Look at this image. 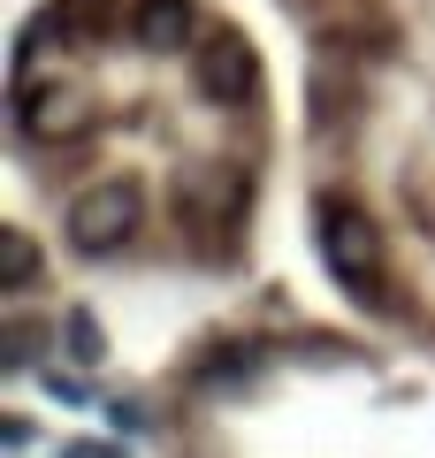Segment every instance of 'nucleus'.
Listing matches in <instances>:
<instances>
[{
    "label": "nucleus",
    "instance_id": "1",
    "mask_svg": "<svg viewBox=\"0 0 435 458\" xmlns=\"http://www.w3.org/2000/svg\"><path fill=\"white\" fill-rule=\"evenodd\" d=\"M313 245H321L328 283H337L352 306L382 313L389 298H397V283H389V252H382V222L367 214V199L321 191V199H313Z\"/></svg>",
    "mask_w": 435,
    "mask_h": 458
},
{
    "label": "nucleus",
    "instance_id": "2",
    "mask_svg": "<svg viewBox=\"0 0 435 458\" xmlns=\"http://www.w3.org/2000/svg\"><path fill=\"white\" fill-rule=\"evenodd\" d=\"M138 222H145V183L138 176H107L62 214V237L84 260H107V252H123L130 237H138Z\"/></svg>",
    "mask_w": 435,
    "mask_h": 458
},
{
    "label": "nucleus",
    "instance_id": "3",
    "mask_svg": "<svg viewBox=\"0 0 435 458\" xmlns=\"http://www.w3.org/2000/svg\"><path fill=\"white\" fill-rule=\"evenodd\" d=\"M192 84L207 107H252L260 99V54L244 31H229V23H214V31H199L192 47Z\"/></svg>",
    "mask_w": 435,
    "mask_h": 458
},
{
    "label": "nucleus",
    "instance_id": "4",
    "mask_svg": "<svg viewBox=\"0 0 435 458\" xmlns=\"http://www.w3.org/2000/svg\"><path fill=\"white\" fill-rule=\"evenodd\" d=\"M130 38L145 54H183L199 47V8L192 0H130Z\"/></svg>",
    "mask_w": 435,
    "mask_h": 458
},
{
    "label": "nucleus",
    "instance_id": "5",
    "mask_svg": "<svg viewBox=\"0 0 435 458\" xmlns=\"http://www.w3.org/2000/svg\"><path fill=\"white\" fill-rule=\"evenodd\" d=\"M38 283V245H31V229H8L0 237V291H31Z\"/></svg>",
    "mask_w": 435,
    "mask_h": 458
},
{
    "label": "nucleus",
    "instance_id": "6",
    "mask_svg": "<svg viewBox=\"0 0 435 458\" xmlns=\"http://www.w3.org/2000/svg\"><path fill=\"white\" fill-rule=\"evenodd\" d=\"M62 344H69V352H77L84 367H92L99 352H107V336H99V321H92V306H69V313H62Z\"/></svg>",
    "mask_w": 435,
    "mask_h": 458
},
{
    "label": "nucleus",
    "instance_id": "7",
    "mask_svg": "<svg viewBox=\"0 0 435 458\" xmlns=\"http://www.w3.org/2000/svg\"><path fill=\"white\" fill-rule=\"evenodd\" d=\"M38 336H47L38 321H8V344H0V367H8V375H23V367L38 360Z\"/></svg>",
    "mask_w": 435,
    "mask_h": 458
}]
</instances>
